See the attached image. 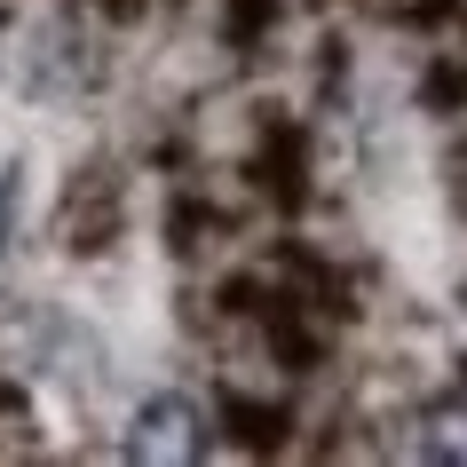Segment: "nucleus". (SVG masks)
I'll return each instance as SVG.
<instances>
[{
    "instance_id": "nucleus-1",
    "label": "nucleus",
    "mask_w": 467,
    "mask_h": 467,
    "mask_svg": "<svg viewBox=\"0 0 467 467\" xmlns=\"http://www.w3.org/2000/svg\"><path fill=\"white\" fill-rule=\"evenodd\" d=\"M127 460L135 467H191L206 460V404L182 389H159L127 420Z\"/></svg>"
},
{
    "instance_id": "nucleus-2",
    "label": "nucleus",
    "mask_w": 467,
    "mask_h": 467,
    "mask_svg": "<svg viewBox=\"0 0 467 467\" xmlns=\"http://www.w3.org/2000/svg\"><path fill=\"white\" fill-rule=\"evenodd\" d=\"M420 460L467 467V396H443V404L420 412Z\"/></svg>"
}]
</instances>
